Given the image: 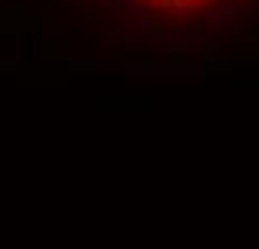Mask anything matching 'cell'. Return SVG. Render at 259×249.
Wrapping results in <instances>:
<instances>
[{"mask_svg": "<svg viewBox=\"0 0 259 249\" xmlns=\"http://www.w3.org/2000/svg\"><path fill=\"white\" fill-rule=\"evenodd\" d=\"M195 4H199V0H172V7H175V10H182V14L195 10Z\"/></svg>", "mask_w": 259, "mask_h": 249, "instance_id": "obj_1", "label": "cell"}, {"mask_svg": "<svg viewBox=\"0 0 259 249\" xmlns=\"http://www.w3.org/2000/svg\"><path fill=\"white\" fill-rule=\"evenodd\" d=\"M155 4H158V0H155Z\"/></svg>", "mask_w": 259, "mask_h": 249, "instance_id": "obj_2", "label": "cell"}]
</instances>
